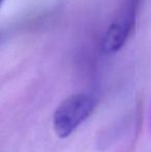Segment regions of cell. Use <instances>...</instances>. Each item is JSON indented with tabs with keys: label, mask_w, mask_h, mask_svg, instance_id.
Instances as JSON below:
<instances>
[{
	"label": "cell",
	"mask_w": 151,
	"mask_h": 152,
	"mask_svg": "<svg viewBox=\"0 0 151 152\" xmlns=\"http://www.w3.org/2000/svg\"><path fill=\"white\" fill-rule=\"evenodd\" d=\"M137 5L138 0H129L124 12L108 28L103 40V50L106 53L117 52L126 42L135 23Z\"/></svg>",
	"instance_id": "obj_2"
},
{
	"label": "cell",
	"mask_w": 151,
	"mask_h": 152,
	"mask_svg": "<svg viewBox=\"0 0 151 152\" xmlns=\"http://www.w3.org/2000/svg\"><path fill=\"white\" fill-rule=\"evenodd\" d=\"M96 99L90 94L79 93L66 98L56 109L53 119L57 136L69 137L94 111Z\"/></svg>",
	"instance_id": "obj_1"
}]
</instances>
